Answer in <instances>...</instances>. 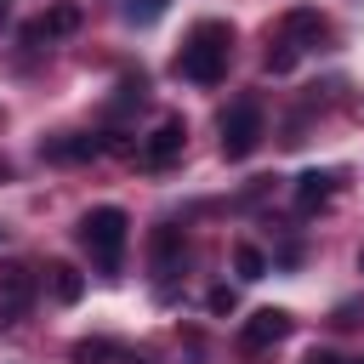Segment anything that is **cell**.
I'll return each mask as SVG.
<instances>
[{"label": "cell", "mask_w": 364, "mask_h": 364, "mask_svg": "<svg viewBox=\"0 0 364 364\" xmlns=\"http://www.w3.org/2000/svg\"><path fill=\"white\" fill-rule=\"evenodd\" d=\"M228 46H233V28L216 23V17H205V23L188 34V46L176 51V74L193 80V85H216V80L228 74Z\"/></svg>", "instance_id": "cell-1"}, {"label": "cell", "mask_w": 364, "mask_h": 364, "mask_svg": "<svg viewBox=\"0 0 364 364\" xmlns=\"http://www.w3.org/2000/svg\"><path fill=\"white\" fill-rule=\"evenodd\" d=\"M125 233H131V216H125L119 205H97V210L80 216V245L91 250V262H97L102 273L119 267V256H125Z\"/></svg>", "instance_id": "cell-2"}, {"label": "cell", "mask_w": 364, "mask_h": 364, "mask_svg": "<svg viewBox=\"0 0 364 364\" xmlns=\"http://www.w3.org/2000/svg\"><path fill=\"white\" fill-rule=\"evenodd\" d=\"M256 142H262V108H256V97H239L222 114V154L245 159V154H256Z\"/></svg>", "instance_id": "cell-3"}, {"label": "cell", "mask_w": 364, "mask_h": 364, "mask_svg": "<svg viewBox=\"0 0 364 364\" xmlns=\"http://www.w3.org/2000/svg\"><path fill=\"white\" fill-rule=\"evenodd\" d=\"M182 142H188V125H182V114H171V119H159L148 136H142V148H136V159L148 165V171H165L176 154H182Z\"/></svg>", "instance_id": "cell-4"}, {"label": "cell", "mask_w": 364, "mask_h": 364, "mask_svg": "<svg viewBox=\"0 0 364 364\" xmlns=\"http://www.w3.org/2000/svg\"><path fill=\"white\" fill-rule=\"evenodd\" d=\"M290 336V313L284 307H256L245 324H239V347L245 353H267V347H279Z\"/></svg>", "instance_id": "cell-5"}, {"label": "cell", "mask_w": 364, "mask_h": 364, "mask_svg": "<svg viewBox=\"0 0 364 364\" xmlns=\"http://www.w3.org/2000/svg\"><path fill=\"white\" fill-rule=\"evenodd\" d=\"M80 23H85L80 0H51V6H46V17H40L28 34H34V40H40V34H46V40H63V34H74Z\"/></svg>", "instance_id": "cell-6"}, {"label": "cell", "mask_w": 364, "mask_h": 364, "mask_svg": "<svg viewBox=\"0 0 364 364\" xmlns=\"http://www.w3.org/2000/svg\"><path fill=\"white\" fill-rule=\"evenodd\" d=\"M279 40H290V46L301 51V46L324 40V17H318L313 6H296V11H284V23H279Z\"/></svg>", "instance_id": "cell-7"}, {"label": "cell", "mask_w": 364, "mask_h": 364, "mask_svg": "<svg viewBox=\"0 0 364 364\" xmlns=\"http://www.w3.org/2000/svg\"><path fill=\"white\" fill-rule=\"evenodd\" d=\"M74 358H80V364H148L142 353H131V347H119V341H108V336L74 341Z\"/></svg>", "instance_id": "cell-8"}, {"label": "cell", "mask_w": 364, "mask_h": 364, "mask_svg": "<svg viewBox=\"0 0 364 364\" xmlns=\"http://www.w3.org/2000/svg\"><path fill=\"white\" fill-rule=\"evenodd\" d=\"M28 296H34V279H28V267L6 262V267H0V307H6V313H23V307H28Z\"/></svg>", "instance_id": "cell-9"}, {"label": "cell", "mask_w": 364, "mask_h": 364, "mask_svg": "<svg viewBox=\"0 0 364 364\" xmlns=\"http://www.w3.org/2000/svg\"><path fill=\"white\" fill-rule=\"evenodd\" d=\"M330 193H336V176H330V171H301V176H296V205H301V210L324 205Z\"/></svg>", "instance_id": "cell-10"}, {"label": "cell", "mask_w": 364, "mask_h": 364, "mask_svg": "<svg viewBox=\"0 0 364 364\" xmlns=\"http://www.w3.org/2000/svg\"><path fill=\"white\" fill-rule=\"evenodd\" d=\"M51 296H57L63 307H74V301L85 296V273L68 267V262H57V267H51Z\"/></svg>", "instance_id": "cell-11"}, {"label": "cell", "mask_w": 364, "mask_h": 364, "mask_svg": "<svg viewBox=\"0 0 364 364\" xmlns=\"http://www.w3.org/2000/svg\"><path fill=\"white\" fill-rule=\"evenodd\" d=\"M176 256H182V233L176 228H159L154 233V267L159 273H176Z\"/></svg>", "instance_id": "cell-12"}, {"label": "cell", "mask_w": 364, "mask_h": 364, "mask_svg": "<svg viewBox=\"0 0 364 364\" xmlns=\"http://www.w3.org/2000/svg\"><path fill=\"white\" fill-rule=\"evenodd\" d=\"M46 154L51 159H91V154H102V142L97 136H74V142H51Z\"/></svg>", "instance_id": "cell-13"}, {"label": "cell", "mask_w": 364, "mask_h": 364, "mask_svg": "<svg viewBox=\"0 0 364 364\" xmlns=\"http://www.w3.org/2000/svg\"><path fill=\"white\" fill-rule=\"evenodd\" d=\"M233 267H239V279H262L267 273V256L256 245H233Z\"/></svg>", "instance_id": "cell-14"}, {"label": "cell", "mask_w": 364, "mask_h": 364, "mask_svg": "<svg viewBox=\"0 0 364 364\" xmlns=\"http://www.w3.org/2000/svg\"><path fill=\"white\" fill-rule=\"evenodd\" d=\"M296 57H301V51H296L290 40H279V46L267 51V74H290V68H296Z\"/></svg>", "instance_id": "cell-15"}, {"label": "cell", "mask_w": 364, "mask_h": 364, "mask_svg": "<svg viewBox=\"0 0 364 364\" xmlns=\"http://www.w3.org/2000/svg\"><path fill=\"white\" fill-rule=\"evenodd\" d=\"M159 11H165V0H131V6H125V17H131V23H154Z\"/></svg>", "instance_id": "cell-16"}, {"label": "cell", "mask_w": 364, "mask_h": 364, "mask_svg": "<svg viewBox=\"0 0 364 364\" xmlns=\"http://www.w3.org/2000/svg\"><path fill=\"white\" fill-rule=\"evenodd\" d=\"M205 307H210V313H233V307H239V296H233L228 284H216V290L205 296Z\"/></svg>", "instance_id": "cell-17"}, {"label": "cell", "mask_w": 364, "mask_h": 364, "mask_svg": "<svg viewBox=\"0 0 364 364\" xmlns=\"http://www.w3.org/2000/svg\"><path fill=\"white\" fill-rule=\"evenodd\" d=\"M307 364H341V358H336V353H313Z\"/></svg>", "instance_id": "cell-18"}, {"label": "cell", "mask_w": 364, "mask_h": 364, "mask_svg": "<svg viewBox=\"0 0 364 364\" xmlns=\"http://www.w3.org/2000/svg\"><path fill=\"white\" fill-rule=\"evenodd\" d=\"M358 273H364V250H358Z\"/></svg>", "instance_id": "cell-19"}, {"label": "cell", "mask_w": 364, "mask_h": 364, "mask_svg": "<svg viewBox=\"0 0 364 364\" xmlns=\"http://www.w3.org/2000/svg\"><path fill=\"white\" fill-rule=\"evenodd\" d=\"M0 11H6V0H0Z\"/></svg>", "instance_id": "cell-20"}, {"label": "cell", "mask_w": 364, "mask_h": 364, "mask_svg": "<svg viewBox=\"0 0 364 364\" xmlns=\"http://www.w3.org/2000/svg\"><path fill=\"white\" fill-rule=\"evenodd\" d=\"M358 364H364V358H358Z\"/></svg>", "instance_id": "cell-21"}]
</instances>
